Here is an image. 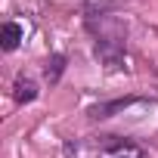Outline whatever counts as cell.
Segmentation results:
<instances>
[{"instance_id":"obj_1","label":"cell","mask_w":158,"mask_h":158,"mask_svg":"<svg viewBox=\"0 0 158 158\" xmlns=\"http://www.w3.org/2000/svg\"><path fill=\"white\" fill-rule=\"evenodd\" d=\"M99 158H146V152H143L136 143H127V139H115V136H109V143L99 149Z\"/></svg>"},{"instance_id":"obj_4","label":"cell","mask_w":158,"mask_h":158,"mask_svg":"<svg viewBox=\"0 0 158 158\" xmlns=\"http://www.w3.org/2000/svg\"><path fill=\"white\" fill-rule=\"evenodd\" d=\"M62 68H65V56H59V53H56V56H50V59H47V81H50V84H56V81H59Z\"/></svg>"},{"instance_id":"obj_2","label":"cell","mask_w":158,"mask_h":158,"mask_svg":"<svg viewBox=\"0 0 158 158\" xmlns=\"http://www.w3.org/2000/svg\"><path fill=\"white\" fill-rule=\"evenodd\" d=\"M13 96H16V102H34L37 99V84L31 81V77H16V90H13Z\"/></svg>"},{"instance_id":"obj_3","label":"cell","mask_w":158,"mask_h":158,"mask_svg":"<svg viewBox=\"0 0 158 158\" xmlns=\"http://www.w3.org/2000/svg\"><path fill=\"white\" fill-rule=\"evenodd\" d=\"M22 34H25V31H22L19 22H6V25H3V34H0V44H3V50H6V53L16 50L19 40H22Z\"/></svg>"}]
</instances>
